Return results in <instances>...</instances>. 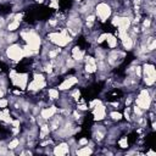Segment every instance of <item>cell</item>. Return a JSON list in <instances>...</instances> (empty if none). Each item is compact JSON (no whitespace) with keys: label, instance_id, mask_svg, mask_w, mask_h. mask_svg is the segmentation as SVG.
<instances>
[{"label":"cell","instance_id":"1","mask_svg":"<svg viewBox=\"0 0 156 156\" xmlns=\"http://www.w3.org/2000/svg\"><path fill=\"white\" fill-rule=\"evenodd\" d=\"M9 80L17 89L24 90L27 89V85L29 82V74L28 72H20L17 69H11L9 73Z\"/></svg>","mask_w":156,"mask_h":156},{"label":"cell","instance_id":"2","mask_svg":"<svg viewBox=\"0 0 156 156\" xmlns=\"http://www.w3.org/2000/svg\"><path fill=\"white\" fill-rule=\"evenodd\" d=\"M4 55L9 58V61L15 62V63H18V62H21L24 58L23 45L20 44L18 41L17 43H13V44H10V45L6 46V49L4 51Z\"/></svg>","mask_w":156,"mask_h":156},{"label":"cell","instance_id":"3","mask_svg":"<svg viewBox=\"0 0 156 156\" xmlns=\"http://www.w3.org/2000/svg\"><path fill=\"white\" fill-rule=\"evenodd\" d=\"M126 56L127 54L123 49H110L106 54V62L110 68H116L126 60Z\"/></svg>","mask_w":156,"mask_h":156},{"label":"cell","instance_id":"4","mask_svg":"<svg viewBox=\"0 0 156 156\" xmlns=\"http://www.w3.org/2000/svg\"><path fill=\"white\" fill-rule=\"evenodd\" d=\"M112 13H113V11H112L111 6L106 1H99V2H96L95 7H94V15H95V17L101 23L107 22V20L111 17Z\"/></svg>","mask_w":156,"mask_h":156},{"label":"cell","instance_id":"5","mask_svg":"<svg viewBox=\"0 0 156 156\" xmlns=\"http://www.w3.org/2000/svg\"><path fill=\"white\" fill-rule=\"evenodd\" d=\"M143 69V74H141V82L146 85V87H154L155 80H156V71H155V66L151 62H145L141 66Z\"/></svg>","mask_w":156,"mask_h":156},{"label":"cell","instance_id":"6","mask_svg":"<svg viewBox=\"0 0 156 156\" xmlns=\"http://www.w3.org/2000/svg\"><path fill=\"white\" fill-rule=\"evenodd\" d=\"M77 84H78V77L69 74V76H66L65 78H62L61 83L57 84V89L60 91H68L69 89H72Z\"/></svg>","mask_w":156,"mask_h":156},{"label":"cell","instance_id":"7","mask_svg":"<svg viewBox=\"0 0 156 156\" xmlns=\"http://www.w3.org/2000/svg\"><path fill=\"white\" fill-rule=\"evenodd\" d=\"M107 133V127L105 124H95L91 128V139L95 143H100L102 140H105Z\"/></svg>","mask_w":156,"mask_h":156},{"label":"cell","instance_id":"8","mask_svg":"<svg viewBox=\"0 0 156 156\" xmlns=\"http://www.w3.org/2000/svg\"><path fill=\"white\" fill-rule=\"evenodd\" d=\"M106 115H107V106H105L102 102L98 104L96 106H94L91 108V116H93L94 121L102 122L106 118Z\"/></svg>","mask_w":156,"mask_h":156},{"label":"cell","instance_id":"9","mask_svg":"<svg viewBox=\"0 0 156 156\" xmlns=\"http://www.w3.org/2000/svg\"><path fill=\"white\" fill-rule=\"evenodd\" d=\"M83 68L84 72L89 73V74H94L98 72V67H96V60L93 55H85L84 60H83Z\"/></svg>","mask_w":156,"mask_h":156},{"label":"cell","instance_id":"10","mask_svg":"<svg viewBox=\"0 0 156 156\" xmlns=\"http://www.w3.org/2000/svg\"><path fill=\"white\" fill-rule=\"evenodd\" d=\"M87 55V51L82 49L79 45H74L69 49V56L77 62V63H83L84 56Z\"/></svg>","mask_w":156,"mask_h":156},{"label":"cell","instance_id":"11","mask_svg":"<svg viewBox=\"0 0 156 156\" xmlns=\"http://www.w3.org/2000/svg\"><path fill=\"white\" fill-rule=\"evenodd\" d=\"M71 152V149H69V145L67 144V141L65 140H61L58 144H54L52 146V154L54 155H57V156H63V155H67Z\"/></svg>","mask_w":156,"mask_h":156},{"label":"cell","instance_id":"12","mask_svg":"<svg viewBox=\"0 0 156 156\" xmlns=\"http://www.w3.org/2000/svg\"><path fill=\"white\" fill-rule=\"evenodd\" d=\"M56 112H57V107H56L55 105H51V106H44V107H41L39 115H40V117H43L45 121H49Z\"/></svg>","mask_w":156,"mask_h":156},{"label":"cell","instance_id":"13","mask_svg":"<svg viewBox=\"0 0 156 156\" xmlns=\"http://www.w3.org/2000/svg\"><path fill=\"white\" fill-rule=\"evenodd\" d=\"M104 43L106 44V46H107V48H108V50H110V49H116V48L118 46V44H119V40H118V38H117L113 33L108 32Z\"/></svg>","mask_w":156,"mask_h":156},{"label":"cell","instance_id":"14","mask_svg":"<svg viewBox=\"0 0 156 156\" xmlns=\"http://www.w3.org/2000/svg\"><path fill=\"white\" fill-rule=\"evenodd\" d=\"M50 133H51V130H50V127H49V123H48V122H45V123H43V124H40V126H39L38 138H39L40 140L49 138Z\"/></svg>","mask_w":156,"mask_h":156},{"label":"cell","instance_id":"15","mask_svg":"<svg viewBox=\"0 0 156 156\" xmlns=\"http://www.w3.org/2000/svg\"><path fill=\"white\" fill-rule=\"evenodd\" d=\"M46 95H48L49 100H51V101L58 100V98H60V90H58L57 88H55V87L49 88V89L46 90Z\"/></svg>","mask_w":156,"mask_h":156},{"label":"cell","instance_id":"16","mask_svg":"<svg viewBox=\"0 0 156 156\" xmlns=\"http://www.w3.org/2000/svg\"><path fill=\"white\" fill-rule=\"evenodd\" d=\"M21 27V22L18 21H15V20H11L7 22L6 24V30L7 32H17V29Z\"/></svg>","mask_w":156,"mask_h":156},{"label":"cell","instance_id":"17","mask_svg":"<svg viewBox=\"0 0 156 156\" xmlns=\"http://www.w3.org/2000/svg\"><path fill=\"white\" fill-rule=\"evenodd\" d=\"M108 118H110L112 122H119V121L123 118V115H122L119 111H117V110H111V111L108 112Z\"/></svg>","mask_w":156,"mask_h":156},{"label":"cell","instance_id":"18","mask_svg":"<svg viewBox=\"0 0 156 156\" xmlns=\"http://www.w3.org/2000/svg\"><path fill=\"white\" fill-rule=\"evenodd\" d=\"M117 144H118V146L121 147V149H127L128 146H129V143H128V139H127V135H122L117 141H116Z\"/></svg>","mask_w":156,"mask_h":156},{"label":"cell","instance_id":"19","mask_svg":"<svg viewBox=\"0 0 156 156\" xmlns=\"http://www.w3.org/2000/svg\"><path fill=\"white\" fill-rule=\"evenodd\" d=\"M7 106H9V99H6L5 96L1 98V99H0V108L2 110V108H5V107H7Z\"/></svg>","mask_w":156,"mask_h":156},{"label":"cell","instance_id":"20","mask_svg":"<svg viewBox=\"0 0 156 156\" xmlns=\"http://www.w3.org/2000/svg\"><path fill=\"white\" fill-rule=\"evenodd\" d=\"M6 91H7L6 89H4V88H1V87H0V99H1V98H4V96L6 95Z\"/></svg>","mask_w":156,"mask_h":156}]
</instances>
